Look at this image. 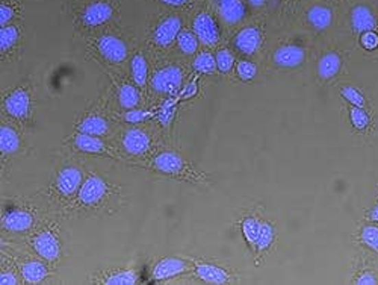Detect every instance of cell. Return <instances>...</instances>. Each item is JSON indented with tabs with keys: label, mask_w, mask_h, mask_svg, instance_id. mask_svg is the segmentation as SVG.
<instances>
[{
	"label": "cell",
	"mask_w": 378,
	"mask_h": 285,
	"mask_svg": "<svg viewBox=\"0 0 378 285\" xmlns=\"http://www.w3.org/2000/svg\"><path fill=\"white\" fill-rule=\"evenodd\" d=\"M126 203L123 187L106 174L88 170L86 179L64 217H106L118 213Z\"/></svg>",
	"instance_id": "cell-1"
},
{
	"label": "cell",
	"mask_w": 378,
	"mask_h": 285,
	"mask_svg": "<svg viewBox=\"0 0 378 285\" xmlns=\"http://www.w3.org/2000/svg\"><path fill=\"white\" fill-rule=\"evenodd\" d=\"M86 174L88 170L78 158L67 157L55 166L49 184L41 190V193L49 205L64 217L82 188Z\"/></svg>",
	"instance_id": "cell-2"
},
{
	"label": "cell",
	"mask_w": 378,
	"mask_h": 285,
	"mask_svg": "<svg viewBox=\"0 0 378 285\" xmlns=\"http://www.w3.org/2000/svg\"><path fill=\"white\" fill-rule=\"evenodd\" d=\"M150 122L138 123V125H120L118 128L113 141L126 163L130 161L132 164L143 163L161 150L165 133L156 122Z\"/></svg>",
	"instance_id": "cell-3"
},
{
	"label": "cell",
	"mask_w": 378,
	"mask_h": 285,
	"mask_svg": "<svg viewBox=\"0 0 378 285\" xmlns=\"http://www.w3.org/2000/svg\"><path fill=\"white\" fill-rule=\"evenodd\" d=\"M133 167L152 172L159 176L173 179L177 182H185L191 185H209V176L191 163V161L183 157L180 152L173 149H161L152 158H148L143 163L132 164Z\"/></svg>",
	"instance_id": "cell-4"
},
{
	"label": "cell",
	"mask_w": 378,
	"mask_h": 285,
	"mask_svg": "<svg viewBox=\"0 0 378 285\" xmlns=\"http://www.w3.org/2000/svg\"><path fill=\"white\" fill-rule=\"evenodd\" d=\"M62 214L50 213L43 216L40 223L25 237V244L55 269L64 260L65 238L61 225Z\"/></svg>",
	"instance_id": "cell-5"
},
{
	"label": "cell",
	"mask_w": 378,
	"mask_h": 285,
	"mask_svg": "<svg viewBox=\"0 0 378 285\" xmlns=\"http://www.w3.org/2000/svg\"><path fill=\"white\" fill-rule=\"evenodd\" d=\"M43 218L38 203L23 196H8L2 201V223L3 237H26Z\"/></svg>",
	"instance_id": "cell-6"
},
{
	"label": "cell",
	"mask_w": 378,
	"mask_h": 285,
	"mask_svg": "<svg viewBox=\"0 0 378 285\" xmlns=\"http://www.w3.org/2000/svg\"><path fill=\"white\" fill-rule=\"evenodd\" d=\"M191 64L185 58H162L153 64L148 91L161 99H174L187 85Z\"/></svg>",
	"instance_id": "cell-7"
},
{
	"label": "cell",
	"mask_w": 378,
	"mask_h": 285,
	"mask_svg": "<svg viewBox=\"0 0 378 285\" xmlns=\"http://www.w3.org/2000/svg\"><path fill=\"white\" fill-rule=\"evenodd\" d=\"M35 111L36 90L31 79L21 80V82L2 91L3 119L27 129L35 125Z\"/></svg>",
	"instance_id": "cell-8"
},
{
	"label": "cell",
	"mask_w": 378,
	"mask_h": 285,
	"mask_svg": "<svg viewBox=\"0 0 378 285\" xmlns=\"http://www.w3.org/2000/svg\"><path fill=\"white\" fill-rule=\"evenodd\" d=\"M113 98L114 96L110 90H108V93L100 94V96L78 117L73 125V130L105 137L113 140L118 128H120V125H118L117 120L114 119V108H110V99Z\"/></svg>",
	"instance_id": "cell-9"
},
{
	"label": "cell",
	"mask_w": 378,
	"mask_h": 285,
	"mask_svg": "<svg viewBox=\"0 0 378 285\" xmlns=\"http://www.w3.org/2000/svg\"><path fill=\"white\" fill-rule=\"evenodd\" d=\"M88 50L100 65L117 67L130 60V43L120 32L113 29H100V32L88 38Z\"/></svg>",
	"instance_id": "cell-10"
},
{
	"label": "cell",
	"mask_w": 378,
	"mask_h": 285,
	"mask_svg": "<svg viewBox=\"0 0 378 285\" xmlns=\"http://www.w3.org/2000/svg\"><path fill=\"white\" fill-rule=\"evenodd\" d=\"M64 146L69 148L74 155H84L93 158H106L118 161V163H126L123 155L118 152L114 141L108 140L105 137L91 135L85 133H79V130H73L70 135L64 138Z\"/></svg>",
	"instance_id": "cell-11"
},
{
	"label": "cell",
	"mask_w": 378,
	"mask_h": 285,
	"mask_svg": "<svg viewBox=\"0 0 378 285\" xmlns=\"http://www.w3.org/2000/svg\"><path fill=\"white\" fill-rule=\"evenodd\" d=\"M3 247L6 249L5 244ZM8 252L11 253L14 261L17 262V267L25 284H43L50 281L51 276H54L55 267L46 260H43L40 255H36L32 249H29L27 246L25 249H20V247L16 249V247L10 246Z\"/></svg>",
	"instance_id": "cell-12"
},
{
	"label": "cell",
	"mask_w": 378,
	"mask_h": 285,
	"mask_svg": "<svg viewBox=\"0 0 378 285\" xmlns=\"http://www.w3.org/2000/svg\"><path fill=\"white\" fill-rule=\"evenodd\" d=\"M105 75L110 80V91L120 109H132L144 105L145 93L133 82L130 76H126L121 71L102 67Z\"/></svg>",
	"instance_id": "cell-13"
},
{
	"label": "cell",
	"mask_w": 378,
	"mask_h": 285,
	"mask_svg": "<svg viewBox=\"0 0 378 285\" xmlns=\"http://www.w3.org/2000/svg\"><path fill=\"white\" fill-rule=\"evenodd\" d=\"M23 128L2 117L0 126V161H2V179L6 176V167L14 159L23 155L26 150V138Z\"/></svg>",
	"instance_id": "cell-14"
},
{
	"label": "cell",
	"mask_w": 378,
	"mask_h": 285,
	"mask_svg": "<svg viewBox=\"0 0 378 285\" xmlns=\"http://www.w3.org/2000/svg\"><path fill=\"white\" fill-rule=\"evenodd\" d=\"M78 23L88 31H97L109 26L117 19V8L109 0H94L78 12Z\"/></svg>",
	"instance_id": "cell-15"
},
{
	"label": "cell",
	"mask_w": 378,
	"mask_h": 285,
	"mask_svg": "<svg viewBox=\"0 0 378 285\" xmlns=\"http://www.w3.org/2000/svg\"><path fill=\"white\" fill-rule=\"evenodd\" d=\"M183 29L182 17L177 14H168L156 21L150 32L148 45L154 50H167L177 41L180 31Z\"/></svg>",
	"instance_id": "cell-16"
},
{
	"label": "cell",
	"mask_w": 378,
	"mask_h": 285,
	"mask_svg": "<svg viewBox=\"0 0 378 285\" xmlns=\"http://www.w3.org/2000/svg\"><path fill=\"white\" fill-rule=\"evenodd\" d=\"M307 60V47L296 40L280 43L271 52V61L280 70H295Z\"/></svg>",
	"instance_id": "cell-17"
},
{
	"label": "cell",
	"mask_w": 378,
	"mask_h": 285,
	"mask_svg": "<svg viewBox=\"0 0 378 285\" xmlns=\"http://www.w3.org/2000/svg\"><path fill=\"white\" fill-rule=\"evenodd\" d=\"M196 261L182 257H165L159 260L152 270V277L154 281H168L179 276H187L194 273Z\"/></svg>",
	"instance_id": "cell-18"
},
{
	"label": "cell",
	"mask_w": 378,
	"mask_h": 285,
	"mask_svg": "<svg viewBox=\"0 0 378 285\" xmlns=\"http://www.w3.org/2000/svg\"><path fill=\"white\" fill-rule=\"evenodd\" d=\"M23 31L21 26L10 23L0 29V60L2 64L20 60L21 46H23Z\"/></svg>",
	"instance_id": "cell-19"
},
{
	"label": "cell",
	"mask_w": 378,
	"mask_h": 285,
	"mask_svg": "<svg viewBox=\"0 0 378 285\" xmlns=\"http://www.w3.org/2000/svg\"><path fill=\"white\" fill-rule=\"evenodd\" d=\"M139 270L132 266H114L105 270H97L90 276V282L110 284V285H129L138 284Z\"/></svg>",
	"instance_id": "cell-20"
},
{
	"label": "cell",
	"mask_w": 378,
	"mask_h": 285,
	"mask_svg": "<svg viewBox=\"0 0 378 285\" xmlns=\"http://www.w3.org/2000/svg\"><path fill=\"white\" fill-rule=\"evenodd\" d=\"M192 31L198 36L200 43H203L206 47L218 46L221 40V29L218 20L215 19L213 14L202 11L198 12L192 21Z\"/></svg>",
	"instance_id": "cell-21"
},
{
	"label": "cell",
	"mask_w": 378,
	"mask_h": 285,
	"mask_svg": "<svg viewBox=\"0 0 378 285\" xmlns=\"http://www.w3.org/2000/svg\"><path fill=\"white\" fill-rule=\"evenodd\" d=\"M263 29L259 25H248L242 27L241 31L233 36L232 45L244 56H255L263 45Z\"/></svg>",
	"instance_id": "cell-22"
},
{
	"label": "cell",
	"mask_w": 378,
	"mask_h": 285,
	"mask_svg": "<svg viewBox=\"0 0 378 285\" xmlns=\"http://www.w3.org/2000/svg\"><path fill=\"white\" fill-rule=\"evenodd\" d=\"M305 20L307 26L312 29L314 32H325L333 26L335 21V11L331 6L325 2H315L305 12Z\"/></svg>",
	"instance_id": "cell-23"
},
{
	"label": "cell",
	"mask_w": 378,
	"mask_h": 285,
	"mask_svg": "<svg viewBox=\"0 0 378 285\" xmlns=\"http://www.w3.org/2000/svg\"><path fill=\"white\" fill-rule=\"evenodd\" d=\"M194 276L206 284H232L236 282V276L227 267L207 261H196Z\"/></svg>",
	"instance_id": "cell-24"
},
{
	"label": "cell",
	"mask_w": 378,
	"mask_h": 285,
	"mask_svg": "<svg viewBox=\"0 0 378 285\" xmlns=\"http://www.w3.org/2000/svg\"><path fill=\"white\" fill-rule=\"evenodd\" d=\"M348 21H350V27H351L353 34L359 35V36L363 32L377 31L378 29L377 14L366 3L354 5L350 11V16H348Z\"/></svg>",
	"instance_id": "cell-25"
},
{
	"label": "cell",
	"mask_w": 378,
	"mask_h": 285,
	"mask_svg": "<svg viewBox=\"0 0 378 285\" xmlns=\"http://www.w3.org/2000/svg\"><path fill=\"white\" fill-rule=\"evenodd\" d=\"M150 73H152V65H150V61H148L145 50L143 49L135 50L129 60V76L144 93L148 91Z\"/></svg>",
	"instance_id": "cell-26"
},
{
	"label": "cell",
	"mask_w": 378,
	"mask_h": 285,
	"mask_svg": "<svg viewBox=\"0 0 378 285\" xmlns=\"http://www.w3.org/2000/svg\"><path fill=\"white\" fill-rule=\"evenodd\" d=\"M344 65V58L339 50H325L318 58L316 71L321 82H330L335 79Z\"/></svg>",
	"instance_id": "cell-27"
},
{
	"label": "cell",
	"mask_w": 378,
	"mask_h": 285,
	"mask_svg": "<svg viewBox=\"0 0 378 285\" xmlns=\"http://www.w3.org/2000/svg\"><path fill=\"white\" fill-rule=\"evenodd\" d=\"M221 20L227 25H239L247 17V5L244 0H215Z\"/></svg>",
	"instance_id": "cell-28"
},
{
	"label": "cell",
	"mask_w": 378,
	"mask_h": 285,
	"mask_svg": "<svg viewBox=\"0 0 378 285\" xmlns=\"http://www.w3.org/2000/svg\"><path fill=\"white\" fill-rule=\"evenodd\" d=\"M158 109H148L144 106L132 108V109H114V119L118 125H138L154 119Z\"/></svg>",
	"instance_id": "cell-29"
},
{
	"label": "cell",
	"mask_w": 378,
	"mask_h": 285,
	"mask_svg": "<svg viewBox=\"0 0 378 285\" xmlns=\"http://www.w3.org/2000/svg\"><path fill=\"white\" fill-rule=\"evenodd\" d=\"M0 284L3 285H17L25 284L21 277L17 262L14 261L11 253L2 247V260H0Z\"/></svg>",
	"instance_id": "cell-30"
},
{
	"label": "cell",
	"mask_w": 378,
	"mask_h": 285,
	"mask_svg": "<svg viewBox=\"0 0 378 285\" xmlns=\"http://www.w3.org/2000/svg\"><path fill=\"white\" fill-rule=\"evenodd\" d=\"M191 69L197 71L198 75H207V76L217 75L218 65H217V58H215V54H212L209 49L200 50V52H197L194 58H192Z\"/></svg>",
	"instance_id": "cell-31"
},
{
	"label": "cell",
	"mask_w": 378,
	"mask_h": 285,
	"mask_svg": "<svg viewBox=\"0 0 378 285\" xmlns=\"http://www.w3.org/2000/svg\"><path fill=\"white\" fill-rule=\"evenodd\" d=\"M261 228H262V218H259L257 216H247L241 220L242 237L246 238L248 247H251V251H255L256 241L259 238V233H261Z\"/></svg>",
	"instance_id": "cell-32"
},
{
	"label": "cell",
	"mask_w": 378,
	"mask_h": 285,
	"mask_svg": "<svg viewBox=\"0 0 378 285\" xmlns=\"http://www.w3.org/2000/svg\"><path fill=\"white\" fill-rule=\"evenodd\" d=\"M177 49H179V52L187 58V56H194L198 52V45L200 40L198 36L196 35V32L192 31V29L183 27L179 36H177Z\"/></svg>",
	"instance_id": "cell-33"
},
{
	"label": "cell",
	"mask_w": 378,
	"mask_h": 285,
	"mask_svg": "<svg viewBox=\"0 0 378 285\" xmlns=\"http://www.w3.org/2000/svg\"><path fill=\"white\" fill-rule=\"evenodd\" d=\"M274 240H276V229H274L272 223L262 220L261 233H259V238L255 246V253L257 257H262L263 253H266L271 249Z\"/></svg>",
	"instance_id": "cell-34"
},
{
	"label": "cell",
	"mask_w": 378,
	"mask_h": 285,
	"mask_svg": "<svg viewBox=\"0 0 378 285\" xmlns=\"http://www.w3.org/2000/svg\"><path fill=\"white\" fill-rule=\"evenodd\" d=\"M215 58H217L218 71L221 75H228V73L233 70V67H236L235 55L231 49L220 47L217 52H215Z\"/></svg>",
	"instance_id": "cell-35"
},
{
	"label": "cell",
	"mask_w": 378,
	"mask_h": 285,
	"mask_svg": "<svg viewBox=\"0 0 378 285\" xmlns=\"http://www.w3.org/2000/svg\"><path fill=\"white\" fill-rule=\"evenodd\" d=\"M348 113H350V122H351L354 129L366 130L369 128L370 117H369V113L366 111V108L350 105V108H348Z\"/></svg>",
	"instance_id": "cell-36"
},
{
	"label": "cell",
	"mask_w": 378,
	"mask_h": 285,
	"mask_svg": "<svg viewBox=\"0 0 378 285\" xmlns=\"http://www.w3.org/2000/svg\"><path fill=\"white\" fill-rule=\"evenodd\" d=\"M19 14H20L19 0H3L2 5H0V25L6 26L10 23H14V19H16Z\"/></svg>",
	"instance_id": "cell-37"
},
{
	"label": "cell",
	"mask_w": 378,
	"mask_h": 285,
	"mask_svg": "<svg viewBox=\"0 0 378 285\" xmlns=\"http://www.w3.org/2000/svg\"><path fill=\"white\" fill-rule=\"evenodd\" d=\"M339 93H340V96H342V99H345L350 105L366 108V99H365V96H363V93L357 89V87L342 85L340 87Z\"/></svg>",
	"instance_id": "cell-38"
},
{
	"label": "cell",
	"mask_w": 378,
	"mask_h": 285,
	"mask_svg": "<svg viewBox=\"0 0 378 285\" xmlns=\"http://www.w3.org/2000/svg\"><path fill=\"white\" fill-rule=\"evenodd\" d=\"M236 71H238V76L242 82H250L257 76V64L247 60V58H241L236 62Z\"/></svg>",
	"instance_id": "cell-39"
},
{
	"label": "cell",
	"mask_w": 378,
	"mask_h": 285,
	"mask_svg": "<svg viewBox=\"0 0 378 285\" xmlns=\"http://www.w3.org/2000/svg\"><path fill=\"white\" fill-rule=\"evenodd\" d=\"M360 240L362 243L366 247H369L370 251H374L378 253V226L374 225H368L360 231Z\"/></svg>",
	"instance_id": "cell-40"
},
{
	"label": "cell",
	"mask_w": 378,
	"mask_h": 285,
	"mask_svg": "<svg viewBox=\"0 0 378 285\" xmlns=\"http://www.w3.org/2000/svg\"><path fill=\"white\" fill-rule=\"evenodd\" d=\"M360 45L365 50H375L378 47V32L368 31L360 35Z\"/></svg>",
	"instance_id": "cell-41"
},
{
	"label": "cell",
	"mask_w": 378,
	"mask_h": 285,
	"mask_svg": "<svg viewBox=\"0 0 378 285\" xmlns=\"http://www.w3.org/2000/svg\"><path fill=\"white\" fill-rule=\"evenodd\" d=\"M159 2L168 6H174V8H182V6L189 5L192 0H159Z\"/></svg>",
	"instance_id": "cell-42"
},
{
	"label": "cell",
	"mask_w": 378,
	"mask_h": 285,
	"mask_svg": "<svg viewBox=\"0 0 378 285\" xmlns=\"http://www.w3.org/2000/svg\"><path fill=\"white\" fill-rule=\"evenodd\" d=\"M247 2L251 8H255V10H261L266 5V0H247Z\"/></svg>",
	"instance_id": "cell-43"
},
{
	"label": "cell",
	"mask_w": 378,
	"mask_h": 285,
	"mask_svg": "<svg viewBox=\"0 0 378 285\" xmlns=\"http://www.w3.org/2000/svg\"><path fill=\"white\" fill-rule=\"evenodd\" d=\"M287 2H291V0H287Z\"/></svg>",
	"instance_id": "cell-44"
}]
</instances>
